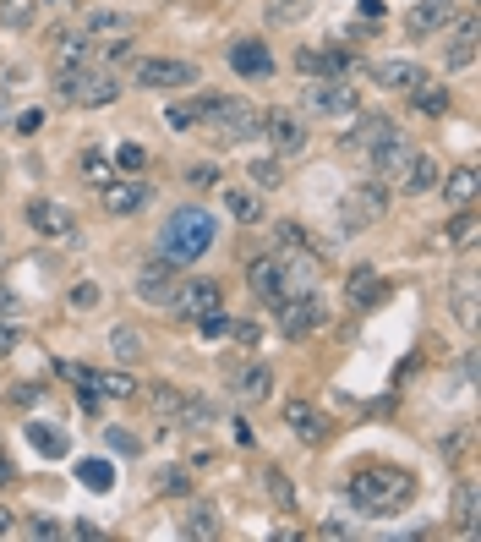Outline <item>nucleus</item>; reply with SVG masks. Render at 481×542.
I'll return each instance as SVG.
<instances>
[{
  "label": "nucleus",
  "mask_w": 481,
  "mask_h": 542,
  "mask_svg": "<svg viewBox=\"0 0 481 542\" xmlns=\"http://www.w3.org/2000/svg\"><path fill=\"white\" fill-rule=\"evenodd\" d=\"M454 318H460L465 329H476L481 324V313H476V274H460V280H454Z\"/></svg>",
  "instance_id": "obj_31"
},
{
  "label": "nucleus",
  "mask_w": 481,
  "mask_h": 542,
  "mask_svg": "<svg viewBox=\"0 0 481 542\" xmlns=\"http://www.w3.org/2000/svg\"><path fill=\"white\" fill-rule=\"evenodd\" d=\"M454 521H460V532H476V482L465 477L460 493H454Z\"/></svg>",
  "instance_id": "obj_39"
},
{
  "label": "nucleus",
  "mask_w": 481,
  "mask_h": 542,
  "mask_svg": "<svg viewBox=\"0 0 481 542\" xmlns=\"http://www.w3.org/2000/svg\"><path fill=\"white\" fill-rule=\"evenodd\" d=\"M82 39H88V44L137 39V17H132V11H88V22H82Z\"/></svg>",
  "instance_id": "obj_14"
},
{
  "label": "nucleus",
  "mask_w": 481,
  "mask_h": 542,
  "mask_svg": "<svg viewBox=\"0 0 481 542\" xmlns=\"http://www.w3.org/2000/svg\"><path fill=\"white\" fill-rule=\"evenodd\" d=\"M367 154H372V170H378V181H400V170L410 165V154H416V148H410L405 137H400V126H394V132L378 137Z\"/></svg>",
  "instance_id": "obj_15"
},
{
  "label": "nucleus",
  "mask_w": 481,
  "mask_h": 542,
  "mask_svg": "<svg viewBox=\"0 0 481 542\" xmlns=\"http://www.w3.org/2000/svg\"><path fill=\"white\" fill-rule=\"evenodd\" d=\"M214 236H219V225H214L208 209H175L159 230V258L175 263V269H186V263H197L208 247H214Z\"/></svg>",
  "instance_id": "obj_2"
},
{
  "label": "nucleus",
  "mask_w": 481,
  "mask_h": 542,
  "mask_svg": "<svg viewBox=\"0 0 481 542\" xmlns=\"http://www.w3.org/2000/svg\"><path fill=\"white\" fill-rule=\"evenodd\" d=\"M132 83L137 88H192L197 83V66L192 61H175V55H137Z\"/></svg>",
  "instance_id": "obj_7"
},
{
  "label": "nucleus",
  "mask_w": 481,
  "mask_h": 542,
  "mask_svg": "<svg viewBox=\"0 0 481 542\" xmlns=\"http://www.w3.org/2000/svg\"><path fill=\"white\" fill-rule=\"evenodd\" d=\"M11 482H17V466H11V455L0 449V488H11Z\"/></svg>",
  "instance_id": "obj_60"
},
{
  "label": "nucleus",
  "mask_w": 481,
  "mask_h": 542,
  "mask_svg": "<svg viewBox=\"0 0 481 542\" xmlns=\"http://www.w3.org/2000/svg\"><path fill=\"white\" fill-rule=\"evenodd\" d=\"M28 537L55 542V537H66V526H61V521H50V515H33V521H28Z\"/></svg>",
  "instance_id": "obj_54"
},
{
  "label": "nucleus",
  "mask_w": 481,
  "mask_h": 542,
  "mask_svg": "<svg viewBox=\"0 0 481 542\" xmlns=\"http://www.w3.org/2000/svg\"><path fill=\"white\" fill-rule=\"evenodd\" d=\"M11 532H17V515H11L6 504H0V537H11Z\"/></svg>",
  "instance_id": "obj_61"
},
{
  "label": "nucleus",
  "mask_w": 481,
  "mask_h": 542,
  "mask_svg": "<svg viewBox=\"0 0 481 542\" xmlns=\"http://www.w3.org/2000/svg\"><path fill=\"white\" fill-rule=\"evenodd\" d=\"M0 318H6V324H17V318H22V302L11 291H0Z\"/></svg>",
  "instance_id": "obj_59"
},
{
  "label": "nucleus",
  "mask_w": 481,
  "mask_h": 542,
  "mask_svg": "<svg viewBox=\"0 0 481 542\" xmlns=\"http://www.w3.org/2000/svg\"><path fill=\"white\" fill-rule=\"evenodd\" d=\"M186 488H192L186 466H164V471H159V493H186Z\"/></svg>",
  "instance_id": "obj_53"
},
{
  "label": "nucleus",
  "mask_w": 481,
  "mask_h": 542,
  "mask_svg": "<svg viewBox=\"0 0 481 542\" xmlns=\"http://www.w3.org/2000/svg\"><path fill=\"white\" fill-rule=\"evenodd\" d=\"M28 225L39 230L44 241H72V236H77V219L66 214L61 203H44V198L28 203Z\"/></svg>",
  "instance_id": "obj_17"
},
{
  "label": "nucleus",
  "mask_w": 481,
  "mask_h": 542,
  "mask_svg": "<svg viewBox=\"0 0 481 542\" xmlns=\"http://www.w3.org/2000/svg\"><path fill=\"white\" fill-rule=\"evenodd\" d=\"M55 373H61L66 384H77V389L99 384V373H93V367H82V362H55Z\"/></svg>",
  "instance_id": "obj_51"
},
{
  "label": "nucleus",
  "mask_w": 481,
  "mask_h": 542,
  "mask_svg": "<svg viewBox=\"0 0 481 542\" xmlns=\"http://www.w3.org/2000/svg\"><path fill=\"white\" fill-rule=\"evenodd\" d=\"M383 214H389V192L378 181H361L339 198V230H372Z\"/></svg>",
  "instance_id": "obj_6"
},
{
  "label": "nucleus",
  "mask_w": 481,
  "mask_h": 542,
  "mask_svg": "<svg viewBox=\"0 0 481 542\" xmlns=\"http://www.w3.org/2000/svg\"><path fill=\"white\" fill-rule=\"evenodd\" d=\"M410 105H416L421 115H443V110H449V88H432V83H421V88H410Z\"/></svg>",
  "instance_id": "obj_36"
},
{
  "label": "nucleus",
  "mask_w": 481,
  "mask_h": 542,
  "mask_svg": "<svg viewBox=\"0 0 481 542\" xmlns=\"http://www.w3.org/2000/svg\"><path fill=\"white\" fill-rule=\"evenodd\" d=\"M345 296H350V307H378V302H389V285H383L372 269H356L345 280Z\"/></svg>",
  "instance_id": "obj_28"
},
{
  "label": "nucleus",
  "mask_w": 481,
  "mask_h": 542,
  "mask_svg": "<svg viewBox=\"0 0 481 542\" xmlns=\"http://www.w3.org/2000/svg\"><path fill=\"white\" fill-rule=\"evenodd\" d=\"M476 61V17H460L449 33V50H443V72H465Z\"/></svg>",
  "instance_id": "obj_23"
},
{
  "label": "nucleus",
  "mask_w": 481,
  "mask_h": 542,
  "mask_svg": "<svg viewBox=\"0 0 481 542\" xmlns=\"http://www.w3.org/2000/svg\"><path fill=\"white\" fill-rule=\"evenodd\" d=\"M274 313H279V329H285V340H312V334H318V329L328 324V313H323L318 291L285 296V302H279Z\"/></svg>",
  "instance_id": "obj_8"
},
{
  "label": "nucleus",
  "mask_w": 481,
  "mask_h": 542,
  "mask_svg": "<svg viewBox=\"0 0 481 542\" xmlns=\"http://www.w3.org/2000/svg\"><path fill=\"white\" fill-rule=\"evenodd\" d=\"M225 214L236 219V225H263V203L246 187H225Z\"/></svg>",
  "instance_id": "obj_30"
},
{
  "label": "nucleus",
  "mask_w": 481,
  "mask_h": 542,
  "mask_svg": "<svg viewBox=\"0 0 481 542\" xmlns=\"http://www.w3.org/2000/svg\"><path fill=\"white\" fill-rule=\"evenodd\" d=\"M438 176H443V165L432 154H410V165L400 170V192L405 198H421V192L438 187Z\"/></svg>",
  "instance_id": "obj_24"
},
{
  "label": "nucleus",
  "mask_w": 481,
  "mask_h": 542,
  "mask_svg": "<svg viewBox=\"0 0 481 542\" xmlns=\"http://www.w3.org/2000/svg\"><path fill=\"white\" fill-rule=\"evenodd\" d=\"M148 198H154V187H148L143 176L104 181V187H99V209H104V214H115V219H126V214H143V209H148Z\"/></svg>",
  "instance_id": "obj_9"
},
{
  "label": "nucleus",
  "mask_w": 481,
  "mask_h": 542,
  "mask_svg": "<svg viewBox=\"0 0 481 542\" xmlns=\"http://www.w3.org/2000/svg\"><path fill=\"white\" fill-rule=\"evenodd\" d=\"M230 72H236V77H268V72H274V50H268V39H236V44H230Z\"/></svg>",
  "instance_id": "obj_18"
},
{
  "label": "nucleus",
  "mask_w": 481,
  "mask_h": 542,
  "mask_svg": "<svg viewBox=\"0 0 481 542\" xmlns=\"http://www.w3.org/2000/svg\"><path fill=\"white\" fill-rule=\"evenodd\" d=\"M17 345H22V329L0 318V356H6V351H17Z\"/></svg>",
  "instance_id": "obj_57"
},
{
  "label": "nucleus",
  "mask_w": 481,
  "mask_h": 542,
  "mask_svg": "<svg viewBox=\"0 0 481 542\" xmlns=\"http://www.w3.org/2000/svg\"><path fill=\"white\" fill-rule=\"evenodd\" d=\"M39 126H44V110H22V115H17V126H11V132L33 137V132H39Z\"/></svg>",
  "instance_id": "obj_56"
},
{
  "label": "nucleus",
  "mask_w": 481,
  "mask_h": 542,
  "mask_svg": "<svg viewBox=\"0 0 481 542\" xmlns=\"http://www.w3.org/2000/svg\"><path fill=\"white\" fill-rule=\"evenodd\" d=\"M186 181H192V187H219V165L214 159H197V165L186 170Z\"/></svg>",
  "instance_id": "obj_55"
},
{
  "label": "nucleus",
  "mask_w": 481,
  "mask_h": 542,
  "mask_svg": "<svg viewBox=\"0 0 481 542\" xmlns=\"http://www.w3.org/2000/svg\"><path fill=\"white\" fill-rule=\"evenodd\" d=\"M77 482H82L88 493H110V488H115V466H110V460H82V466H77Z\"/></svg>",
  "instance_id": "obj_34"
},
{
  "label": "nucleus",
  "mask_w": 481,
  "mask_h": 542,
  "mask_svg": "<svg viewBox=\"0 0 481 542\" xmlns=\"http://www.w3.org/2000/svg\"><path fill=\"white\" fill-rule=\"evenodd\" d=\"M77 170H82V181H93V187H104V181H110V159H104L99 148H82Z\"/></svg>",
  "instance_id": "obj_41"
},
{
  "label": "nucleus",
  "mask_w": 481,
  "mask_h": 542,
  "mask_svg": "<svg viewBox=\"0 0 481 542\" xmlns=\"http://www.w3.org/2000/svg\"><path fill=\"white\" fill-rule=\"evenodd\" d=\"M438 187H443V203H449V209H471L476 192H481V170L460 165V170H449V176H438Z\"/></svg>",
  "instance_id": "obj_22"
},
{
  "label": "nucleus",
  "mask_w": 481,
  "mask_h": 542,
  "mask_svg": "<svg viewBox=\"0 0 481 542\" xmlns=\"http://www.w3.org/2000/svg\"><path fill=\"white\" fill-rule=\"evenodd\" d=\"M296 72L301 77H345L350 72V55L345 50H312V44H301V50H296Z\"/></svg>",
  "instance_id": "obj_21"
},
{
  "label": "nucleus",
  "mask_w": 481,
  "mask_h": 542,
  "mask_svg": "<svg viewBox=\"0 0 481 542\" xmlns=\"http://www.w3.org/2000/svg\"><path fill=\"white\" fill-rule=\"evenodd\" d=\"M230 324H236V318H230L225 307H208V313L197 318V334H203V340H230Z\"/></svg>",
  "instance_id": "obj_43"
},
{
  "label": "nucleus",
  "mask_w": 481,
  "mask_h": 542,
  "mask_svg": "<svg viewBox=\"0 0 481 542\" xmlns=\"http://www.w3.org/2000/svg\"><path fill=\"white\" fill-rule=\"evenodd\" d=\"M181 537H197V542H214L219 537V521H214V510H192L181 521Z\"/></svg>",
  "instance_id": "obj_42"
},
{
  "label": "nucleus",
  "mask_w": 481,
  "mask_h": 542,
  "mask_svg": "<svg viewBox=\"0 0 481 542\" xmlns=\"http://www.w3.org/2000/svg\"><path fill=\"white\" fill-rule=\"evenodd\" d=\"M28 444L39 449L44 460H66V455H72V433H61L55 422H33V428H28Z\"/></svg>",
  "instance_id": "obj_29"
},
{
  "label": "nucleus",
  "mask_w": 481,
  "mask_h": 542,
  "mask_svg": "<svg viewBox=\"0 0 481 542\" xmlns=\"http://www.w3.org/2000/svg\"><path fill=\"white\" fill-rule=\"evenodd\" d=\"M454 214H460V219L449 225V241H454V247H476V236H481V219H476L471 209H454Z\"/></svg>",
  "instance_id": "obj_44"
},
{
  "label": "nucleus",
  "mask_w": 481,
  "mask_h": 542,
  "mask_svg": "<svg viewBox=\"0 0 481 542\" xmlns=\"http://www.w3.org/2000/svg\"><path fill=\"white\" fill-rule=\"evenodd\" d=\"M39 6H50V11H61V6H66V0H39Z\"/></svg>",
  "instance_id": "obj_63"
},
{
  "label": "nucleus",
  "mask_w": 481,
  "mask_h": 542,
  "mask_svg": "<svg viewBox=\"0 0 481 542\" xmlns=\"http://www.w3.org/2000/svg\"><path fill=\"white\" fill-rule=\"evenodd\" d=\"M203 110H208V99H175V105L164 110V126H170V132H192V126H203Z\"/></svg>",
  "instance_id": "obj_32"
},
{
  "label": "nucleus",
  "mask_w": 481,
  "mask_h": 542,
  "mask_svg": "<svg viewBox=\"0 0 481 542\" xmlns=\"http://www.w3.org/2000/svg\"><path fill=\"white\" fill-rule=\"evenodd\" d=\"M263 488H268V499H274L279 510H296V488H290V477H285L279 466L263 471Z\"/></svg>",
  "instance_id": "obj_37"
},
{
  "label": "nucleus",
  "mask_w": 481,
  "mask_h": 542,
  "mask_svg": "<svg viewBox=\"0 0 481 542\" xmlns=\"http://www.w3.org/2000/svg\"><path fill=\"white\" fill-rule=\"evenodd\" d=\"M246 285H252V296L257 302H268V307H279L285 302V263H279V252H257L252 258V269H246Z\"/></svg>",
  "instance_id": "obj_10"
},
{
  "label": "nucleus",
  "mask_w": 481,
  "mask_h": 542,
  "mask_svg": "<svg viewBox=\"0 0 481 542\" xmlns=\"http://www.w3.org/2000/svg\"><path fill=\"white\" fill-rule=\"evenodd\" d=\"M115 165H121L126 176H137V170L148 165V148L143 143H121V148H115Z\"/></svg>",
  "instance_id": "obj_49"
},
{
  "label": "nucleus",
  "mask_w": 481,
  "mask_h": 542,
  "mask_svg": "<svg viewBox=\"0 0 481 542\" xmlns=\"http://www.w3.org/2000/svg\"><path fill=\"white\" fill-rule=\"evenodd\" d=\"M104 438H110V449H115V455H143V438H137L132 428H110Z\"/></svg>",
  "instance_id": "obj_52"
},
{
  "label": "nucleus",
  "mask_w": 481,
  "mask_h": 542,
  "mask_svg": "<svg viewBox=\"0 0 481 542\" xmlns=\"http://www.w3.org/2000/svg\"><path fill=\"white\" fill-rule=\"evenodd\" d=\"M66 302H72V313H93V307L104 302V291L93 280H82V285H72V296H66Z\"/></svg>",
  "instance_id": "obj_48"
},
{
  "label": "nucleus",
  "mask_w": 481,
  "mask_h": 542,
  "mask_svg": "<svg viewBox=\"0 0 481 542\" xmlns=\"http://www.w3.org/2000/svg\"><path fill=\"white\" fill-rule=\"evenodd\" d=\"M394 132V115H378V110H367V115H356V126H350L345 137H339V148L345 154H367L378 137H389Z\"/></svg>",
  "instance_id": "obj_19"
},
{
  "label": "nucleus",
  "mask_w": 481,
  "mask_h": 542,
  "mask_svg": "<svg viewBox=\"0 0 481 542\" xmlns=\"http://www.w3.org/2000/svg\"><path fill=\"white\" fill-rule=\"evenodd\" d=\"M50 61H55V72H77V66H93V44L82 39V33H55Z\"/></svg>",
  "instance_id": "obj_26"
},
{
  "label": "nucleus",
  "mask_w": 481,
  "mask_h": 542,
  "mask_svg": "<svg viewBox=\"0 0 481 542\" xmlns=\"http://www.w3.org/2000/svg\"><path fill=\"white\" fill-rule=\"evenodd\" d=\"M55 88H61L66 105H82V110H104V105L121 99V77H115V72H93V66L55 72Z\"/></svg>",
  "instance_id": "obj_3"
},
{
  "label": "nucleus",
  "mask_w": 481,
  "mask_h": 542,
  "mask_svg": "<svg viewBox=\"0 0 481 542\" xmlns=\"http://www.w3.org/2000/svg\"><path fill=\"white\" fill-rule=\"evenodd\" d=\"M318 0H268V22H301Z\"/></svg>",
  "instance_id": "obj_45"
},
{
  "label": "nucleus",
  "mask_w": 481,
  "mask_h": 542,
  "mask_svg": "<svg viewBox=\"0 0 481 542\" xmlns=\"http://www.w3.org/2000/svg\"><path fill=\"white\" fill-rule=\"evenodd\" d=\"M33 22H39V0H0V28L28 33Z\"/></svg>",
  "instance_id": "obj_33"
},
{
  "label": "nucleus",
  "mask_w": 481,
  "mask_h": 542,
  "mask_svg": "<svg viewBox=\"0 0 481 542\" xmlns=\"http://www.w3.org/2000/svg\"><path fill=\"white\" fill-rule=\"evenodd\" d=\"M301 110L307 115H356V83H345V77H307L301 83Z\"/></svg>",
  "instance_id": "obj_5"
},
{
  "label": "nucleus",
  "mask_w": 481,
  "mask_h": 542,
  "mask_svg": "<svg viewBox=\"0 0 481 542\" xmlns=\"http://www.w3.org/2000/svg\"><path fill=\"white\" fill-rule=\"evenodd\" d=\"M170 307H181V318H203L208 307H225V291H219V280H181Z\"/></svg>",
  "instance_id": "obj_13"
},
{
  "label": "nucleus",
  "mask_w": 481,
  "mask_h": 542,
  "mask_svg": "<svg viewBox=\"0 0 481 542\" xmlns=\"http://www.w3.org/2000/svg\"><path fill=\"white\" fill-rule=\"evenodd\" d=\"M0 126H6V88H0Z\"/></svg>",
  "instance_id": "obj_62"
},
{
  "label": "nucleus",
  "mask_w": 481,
  "mask_h": 542,
  "mask_svg": "<svg viewBox=\"0 0 481 542\" xmlns=\"http://www.w3.org/2000/svg\"><path fill=\"white\" fill-rule=\"evenodd\" d=\"M175 422H181V428H208V422H214V406H208V400H197V395H181Z\"/></svg>",
  "instance_id": "obj_38"
},
{
  "label": "nucleus",
  "mask_w": 481,
  "mask_h": 542,
  "mask_svg": "<svg viewBox=\"0 0 481 542\" xmlns=\"http://www.w3.org/2000/svg\"><path fill=\"white\" fill-rule=\"evenodd\" d=\"M285 422H290V433H296L301 444H323V438H328V417L312 406V400H290V406H285Z\"/></svg>",
  "instance_id": "obj_20"
},
{
  "label": "nucleus",
  "mask_w": 481,
  "mask_h": 542,
  "mask_svg": "<svg viewBox=\"0 0 481 542\" xmlns=\"http://www.w3.org/2000/svg\"><path fill=\"white\" fill-rule=\"evenodd\" d=\"M230 395H236L241 406H257V400L274 395V373H268L263 362H257V367H241V373L230 378Z\"/></svg>",
  "instance_id": "obj_25"
},
{
  "label": "nucleus",
  "mask_w": 481,
  "mask_h": 542,
  "mask_svg": "<svg viewBox=\"0 0 481 542\" xmlns=\"http://www.w3.org/2000/svg\"><path fill=\"white\" fill-rule=\"evenodd\" d=\"M99 395L104 400H137V378L132 373H99Z\"/></svg>",
  "instance_id": "obj_40"
},
{
  "label": "nucleus",
  "mask_w": 481,
  "mask_h": 542,
  "mask_svg": "<svg viewBox=\"0 0 481 542\" xmlns=\"http://www.w3.org/2000/svg\"><path fill=\"white\" fill-rule=\"evenodd\" d=\"M175 285H181V269L164 258H148L143 269H137V302H154V307H170Z\"/></svg>",
  "instance_id": "obj_12"
},
{
  "label": "nucleus",
  "mask_w": 481,
  "mask_h": 542,
  "mask_svg": "<svg viewBox=\"0 0 481 542\" xmlns=\"http://www.w3.org/2000/svg\"><path fill=\"white\" fill-rule=\"evenodd\" d=\"M110 351H115V362H143V334H137L132 324H121L110 334Z\"/></svg>",
  "instance_id": "obj_35"
},
{
  "label": "nucleus",
  "mask_w": 481,
  "mask_h": 542,
  "mask_svg": "<svg viewBox=\"0 0 481 542\" xmlns=\"http://www.w3.org/2000/svg\"><path fill=\"white\" fill-rule=\"evenodd\" d=\"M181 395L186 389H175V384H154V411L164 422H175V411H181Z\"/></svg>",
  "instance_id": "obj_47"
},
{
  "label": "nucleus",
  "mask_w": 481,
  "mask_h": 542,
  "mask_svg": "<svg viewBox=\"0 0 481 542\" xmlns=\"http://www.w3.org/2000/svg\"><path fill=\"white\" fill-rule=\"evenodd\" d=\"M454 28V0H416L405 11V33L410 39H443Z\"/></svg>",
  "instance_id": "obj_11"
},
{
  "label": "nucleus",
  "mask_w": 481,
  "mask_h": 542,
  "mask_svg": "<svg viewBox=\"0 0 481 542\" xmlns=\"http://www.w3.org/2000/svg\"><path fill=\"white\" fill-rule=\"evenodd\" d=\"M39 395H44L39 384H17V389H11V400H17V406H39Z\"/></svg>",
  "instance_id": "obj_58"
},
{
  "label": "nucleus",
  "mask_w": 481,
  "mask_h": 542,
  "mask_svg": "<svg viewBox=\"0 0 481 542\" xmlns=\"http://www.w3.org/2000/svg\"><path fill=\"white\" fill-rule=\"evenodd\" d=\"M350 499H356L361 510H372V515H394V510H405V504L416 499V471H405V466H361L356 477H350Z\"/></svg>",
  "instance_id": "obj_1"
},
{
  "label": "nucleus",
  "mask_w": 481,
  "mask_h": 542,
  "mask_svg": "<svg viewBox=\"0 0 481 542\" xmlns=\"http://www.w3.org/2000/svg\"><path fill=\"white\" fill-rule=\"evenodd\" d=\"M246 176H252V187H268V192H274L279 181H285V170H279V159H252V165H246Z\"/></svg>",
  "instance_id": "obj_46"
},
{
  "label": "nucleus",
  "mask_w": 481,
  "mask_h": 542,
  "mask_svg": "<svg viewBox=\"0 0 481 542\" xmlns=\"http://www.w3.org/2000/svg\"><path fill=\"white\" fill-rule=\"evenodd\" d=\"M263 132H268V143H274L279 154H301V148H307V126H301L296 110H268Z\"/></svg>",
  "instance_id": "obj_16"
},
{
  "label": "nucleus",
  "mask_w": 481,
  "mask_h": 542,
  "mask_svg": "<svg viewBox=\"0 0 481 542\" xmlns=\"http://www.w3.org/2000/svg\"><path fill=\"white\" fill-rule=\"evenodd\" d=\"M274 236H279V247H285V252H312V236L301 225H279Z\"/></svg>",
  "instance_id": "obj_50"
},
{
  "label": "nucleus",
  "mask_w": 481,
  "mask_h": 542,
  "mask_svg": "<svg viewBox=\"0 0 481 542\" xmlns=\"http://www.w3.org/2000/svg\"><path fill=\"white\" fill-rule=\"evenodd\" d=\"M203 126L219 137V143H246V137L263 132V110L246 105V99H208Z\"/></svg>",
  "instance_id": "obj_4"
},
{
  "label": "nucleus",
  "mask_w": 481,
  "mask_h": 542,
  "mask_svg": "<svg viewBox=\"0 0 481 542\" xmlns=\"http://www.w3.org/2000/svg\"><path fill=\"white\" fill-rule=\"evenodd\" d=\"M372 77H378V88H389V94H410V88L427 83V66H416V61H383Z\"/></svg>",
  "instance_id": "obj_27"
}]
</instances>
